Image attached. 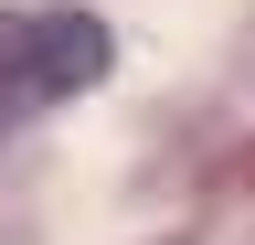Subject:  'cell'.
I'll list each match as a JSON object with an SVG mask.
<instances>
[{
  "mask_svg": "<svg viewBox=\"0 0 255 245\" xmlns=\"http://www.w3.org/2000/svg\"><path fill=\"white\" fill-rule=\"evenodd\" d=\"M107 64H117V32L96 11H75V0L0 11V139H21L43 107H75Z\"/></svg>",
  "mask_w": 255,
  "mask_h": 245,
  "instance_id": "1",
  "label": "cell"
}]
</instances>
